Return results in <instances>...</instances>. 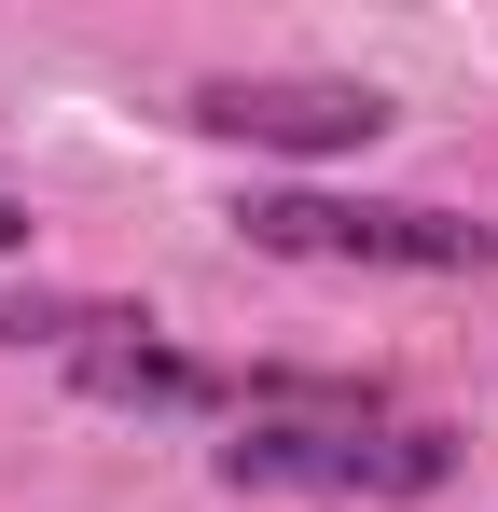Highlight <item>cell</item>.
I'll use <instances>...</instances> for the list:
<instances>
[{"instance_id":"obj_1","label":"cell","mask_w":498,"mask_h":512,"mask_svg":"<svg viewBox=\"0 0 498 512\" xmlns=\"http://www.w3.org/2000/svg\"><path fill=\"white\" fill-rule=\"evenodd\" d=\"M443 471L457 443L360 374H249V416L222 443V485H277V499H429Z\"/></svg>"},{"instance_id":"obj_2","label":"cell","mask_w":498,"mask_h":512,"mask_svg":"<svg viewBox=\"0 0 498 512\" xmlns=\"http://www.w3.org/2000/svg\"><path fill=\"white\" fill-rule=\"evenodd\" d=\"M236 222H249V250H277V263H374V277H485L498 263V222L388 208V194H249Z\"/></svg>"},{"instance_id":"obj_3","label":"cell","mask_w":498,"mask_h":512,"mask_svg":"<svg viewBox=\"0 0 498 512\" xmlns=\"http://www.w3.org/2000/svg\"><path fill=\"white\" fill-rule=\"evenodd\" d=\"M194 125L249 139V153H360L388 125V97L332 84V70H222V84H194Z\"/></svg>"},{"instance_id":"obj_4","label":"cell","mask_w":498,"mask_h":512,"mask_svg":"<svg viewBox=\"0 0 498 512\" xmlns=\"http://www.w3.org/2000/svg\"><path fill=\"white\" fill-rule=\"evenodd\" d=\"M70 374L97 388V402H166V416H208V402H236L208 360H180V346H153V319H97V333L70 346Z\"/></svg>"},{"instance_id":"obj_5","label":"cell","mask_w":498,"mask_h":512,"mask_svg":"<svg viewBox=\"0 0 498 512\" xmlns=\"http://www.w3.org/2000/svg\"><path fill=\"white\" fill-rule=\"evenodd\" d=\"M14 250H28V208H14V194H0V263H14Z\"/></svg>"}]
</instances>
